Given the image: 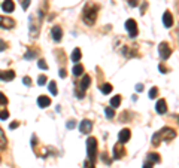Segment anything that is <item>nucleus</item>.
I'll use <instances>...</instances> for the list:
<instances>
[{
	"mask_svg": "<svg viewBox=\"0 0 179 168\" xmlns=\"http://www.w3.org/2000/svg\"><path fill=\"white\" fill-rule=\"evenodd\" d=\"M176 137V131L173 128L164 127L163 129H160L158 133H155L154 137H152V144L154 146H160L161 141H170Z\"/></svg>",
	"mask_w": 179,
	"mask_h": 168,
	"instance_id": "1",
	"label": "nucleus"
},
{
	"mask_svg": "<svg viewBox=\"0 0 179 168\" xmlns=\"http://www.w3.org/2000/svg\"><path fill=\"white\" fill-rule=\"evenodd\" d=\"M97 12H99V6H96V5H87L85 9H84V12H82L84 22L88 24V26H93V24L96 22Z\"/></svg>",
	"mask_w": 179,
	"mask_h": 168,
	"instance_id": "2",
	"label": "nucleus"
},
{
	"mask_svg": "<svg viewBox=\"0 0 179 168\" xmlns=\"http://www.w3.org/2000/svg\"><path fill=\"white\" fill-rule=\"evenodd\" d=\"M87 153H88V161L94 162L97 156V140L94 137H90L87 140Z\"/></svg>",
	"mask_w": 179,
	"mask_h": 168,
	"instance_id": "3",
	"label": "nucleus"
},
{
	"mask_svg": "<svg viewBox=\"0 0 179 168\" xmlns=\"http://www.w3.org/2000/svg\"><path fill=\"white\" fill-rule=\"evenodd\" d=\"M90 83H91V77H90L88 74H87V76H84L82 82L79 83V91H76V94H78V97H79V98H82V97H84L85 91H87V89H88V86H90Z\"/></svg>",
	"mask_w": 179,
	"mask_h": 168,
	"instance_id": "4",
	"label": "nucleus"
},
{
	"mask_svg": "<svg viewBox=\"0 0 179 168\" xmlns=\"http://www.w3.org/2000/svg\"><path fill=\"white\" fill-rule=\"evenodd\" d=\"M158 49H160V57H161V60H167V58L172 55V49L169 46V43H166V42L160 43Z\"/></svg>",
	"mask_w": 179,
	"mask_h": 168,
	"instance_id": "5",
	"label": "nucleus"
},
{
	"mask_svg": "<svg viewBox=\"0 0 179 168\" xmlns=\"http://www.w3.org/2000/svg\"><path fill=\"white\" fill-rule=\"evenodd\" d=\"M125 28H127V31L130 34V37H136V36H138V24H136L134 20L127 21V22H125Z\"/></svg>",
	"mask_w": 179,
	"mask_h": 168,
	"instance_id": "6",
	"label": "nucleus"
},
{
	"mask_svg": "<svg viewBox=\"0 0 179 168\" xmlns=\"http://www.w3.org/2000/svg\"><path fill=\"white\" fill-rule=\"evenodd\" d=\"M124 155H125V149L121 143H118V144L114 146V158H115V159H121Z\"/></svg>",
	"mask_w": 179,
	"mask_h": 168,
	"instance_id": "7",
	"label": "nucleus"
},
{
	"mask_svg": "<svg viewBox=\"0 0 179 168\" xmlns=\"http://www.w3.org/2000/svg\"><path fill=\"white\" fill-rule=\"evenodd\" d=\"M91 128H93V122L88 121V119H84V121L79 124V131H81L82 134H88L90 131H91Z\"/></svg>",
	"mask_w": 179,
	"mask_h": 168,
	"instance_id": "8",
	"label": "nucleus"
},
{
	"mask_svg": "<svg viewBox=\"0 0 179 168\" xmlns=\"http://www.w3.org/2000/svg\"><path fill=\"white\" fill-rule=\"evenodd\" d=\"M130 129H121L119 131V134H118V143H127V141L130 140Z\"/></svg>",
	"mask_w": 179,
	"mask_h": 168,
	"instance_id": "9",
	"label": "nucleus"
},
{
	"mask_svg": "<svg viewBox=\"0 0 179 168\" xmlns=\"http://www.w3.org/2000/svg\"><path fill=\"white\" fill-rule=\"evenodd\" d=\"M15 26V21L7 16H0V27L3 28H12Z\"/></svg>",
	"mask_w": 179,
	"mask_h": 168,
	"instance_id": "10",
	"label": "nucleus"
},
{
	"mask_svg": "<svg viewBox=\"0 0 179 168\" xmlns=\"http://www.w3.org/2000/svg\"><path fill=\"white\" fill-rule=\"evenodd\" d=\"M51 34H52V39H54L55 42H60L63 37V30L61 27H58V26H54L52 27V30H51Z\"/></svg>",
	"mask_w": 179,
	"mask_h": 168,
	"instance_id": "11",
	"label": "nucleus"
},
{
	"mask_svg": "<svg viewBox=\"0 0 179 168\" xmlns=\"http://www.w3.org/2000/svg\"><path fill=\"white\" fill-rule=\"evenodd\" d=\"M14 77H15V73L12 72V70H6V72L0 70V79H2V81L9 82V81H12Z\"/></svg>",
	"mask_w": 179,
	"mask_h": 168,
	"instance_id": "12",
	"label": "nucleus"
},
{
	"mask_svg": "<svg viewBox=\"0 0 179 168\" xmlns=\"http://www.w3.org/2000/svg\"><path fill=\"white\" fill-rule=\"evenodd\" d=\"M163 22H164V27L167 28H170L173 26V16L169 11H166L164 15H163Z\"/></svg>",
	"mask_w": 179,
	"mask_h": 168,
	"instance_id": "13",
	"label": "nucleus"
},
{
	"mask_svg": "<svg viewBox=\"0 0 179 168\" xmlns=\"http://www.w3.org/2000/svg\"><path fill=\"white\" fill-rule=\"evenodd\" d=\"M155 109H157V112L161 114H164L166 112H167V103H166V100H158L157 101V106H155Z\"/></svg>",
	"mask_w": 179,
	"mask_h": 168,
	"instance_id": "14",
	"label": "nucleus"
},
{
	"mask_svg": "<svg viewBox=\"0 0 179 168\" xmlns=\"http://www.w3.org/2000/svg\"><path fill=\"white\" fill-rule=\"evenodd\" d=\"M37 104H39L42 109L48 107V106H51V98L46 97V95H41V97L37 98Z\"/></svg>",
	"mask_w": 179,
	"mask_h": 168,
	"instance_id": "15",
	"label": "nucleus"
},
{
	"mask_svg": "<svg viewBox=\"0 0 179 168\" xmlns=\"http://www.w3.org/2000/svg\"><path fill=\"white\" fill-rule=\"evenodd\" d=\"M2 9H3L5 12H12V11L15 9L14 2H12V0H5L3 5H2Z\"/></svg>",
	"mask_w": 179,
	"mask_h": 168,
	"instance_id": "16",
	"label": "nucleus"
},
{
	"mask_svg": "<svg viewBox=\"0 0 179 168\" xmlns=\"http://www.w3.org/2000/svg\"><path fill=\"white\" fill-rule=\"evenodd\" d=\"M81 57H82V52H81V49H79V48H76L75 51L72 52V61L78 64V61L81 60Z\"/></svg>",
	"mask_w": 179,
	"mask_h": 168,
	"instance_id": "17",
	"label": "nucleus"
},
{
	"mask_svg": "<svg viewBox=\"0 0 179 168\" xmlns=\"http://www.w3.org/2000/svg\"><path fill=\"white\" fill-rule=\"evenodd\" d=\"M6 143H7L6 135H5V133H3V129L0 128V149H5V147H6Z\"/></svg>",
	"mask_w": 179,
	"mask_h": 168,
	"instance_id": "18",
	"label": "nucleus"
},
{
	"mask_svg": "<svg viewBox=\"0 0 179 168\" xmlns=\"http://www.w3.org/2000/svg\"><path fill=\"white\" fill-rule=\"evenodd\" d=\"M121 104V95H115L114 98H110V106L115 109V107H118Z\"/></svg>",
	"mask_w": 179,
	"mask_h": 168,
	"instance_id": "19",
	"label": "nucleus"
},
{
	"mask_svg": "<svg viewBox=\"0 0 179 168\" xmlns=\"http://www.w3.org/2000/svg\"><path fill=\"white\" fill-rule=\"evenodd\" d=\"M100 89H102L103 94H110V91H112V85H110V83H103V85L100 86Z\"/></svg>",
	"mask_w": 179,
	"mask_h": 168,
	"instance_id": "20",
	"label": "nucleus"
},
{
	"mask_svg": "<svg viewBox=\"0 0 179 168\" xmlns=\"http://www.w3.org/2000/svg\"><path fill=\"white\" fill-rule=\"evenodd\" d=\"M148 159L151 162H160L161 161V156H160L158 153H149L148 155Z\"/></svg>",
	"mask_w": 179,
	"mask_h": 168,
	"instance_id": "21",
	"label": "nucleus"
},
{
	"mask_svg": "<svg viewBox=\"0 0 179 168\" xmlns=\"http://www.w3.org/2000/svg\"><path fill=\"white\" fill-rule=\"evenodd\" d=\"M82 73H84V67L81 64H76L75 67H73V74H75V76H81Z\"/></svg>",
	"mask_w": 179,
	"mask_h": 168,
	"instance_id": "22",
	"label": "nucleus"
},
{
	"mask_svg": "<svg viewBox=\"0 0 179 168\" xmlns=\"http://www.w3.org/2000/svg\"><path fill=\"white\" fill-rule=\"evenodd\" d=\"M48 88H49V92H51V94L57 95V92H58V89H57V83H55L54 81H52V82H49Z\"/></svg>",
	"mask_w": 179,
	"mask_h": 168,
	"instance_id": "23",
	"label": "nucleus"
},
{
	"mask_svg": "<svg viewBox=\"0 0 179 168\" xmlns=\"http://www.w3.org/2000/svg\"><path fill=\"white\" fill-rule=\"evenodd\" d=\"M104 113H106V116H108L109 119H112V118H114V114H115V110H114L112 107H106V109H104Z\"/></svg>",
	"mask_w": 179,
	"mask_h": 168,
	"instance_id": "24",
	"label": "nucleus"
},
{
	"mask_svg": "<svg viewBox=\"0 0 179 168\" xmlns=\"http://www.w3.org/2000/svg\"><path fill=\"white\" fill-rule=\"evenodd\" d=\"M157 94H158V88H157V86L151 88V91H149V98H155Z\"/></svg>",
	"mask_w": 179,
	"mask_h": 168,
	"instance_id": "25",
	"label": "nucleus"
},
{
	"mask_svg": "<svg viewBox=\"0 0 179 168\" xmlns=\"http://www.w3.org/2000/svg\"><path fill=\"white\" fill-rule=\"evenodd\" d=\"M7 118H9V112H7L6 109L2 110V112H0V119H2V121H6Z\"/></svg>",
	"mask_w": 179,
	"mask_h": 168,
	"instance_id": "26",
	"label": "nucleus"
},
{
	"mask_svg": "<svg viewBox=\"0 0 179 168\" xmlns=\"http://www.w3.org/2000/svg\"><path fill=\"white\" fill-rule=\"evenodd\" d=\"M37 83H39V85H45V83H46V76H43V74H41V76H39V77H37Z\"/></svg>",
	"mask_w": 179,
	"mask_h": 168,
	"instance_id": "27",
	"label": "nucleus"
},
{
	"mask_svg": "<svg viewBox=\"0 0 179 168\" xmlns=\"http://www.w3.org/2000/svg\"><path fill=\"white\" fill-rule=\"evenodd\" d=\"M36 55H37L36 54V51H28L27 54L24 55V58H26V60H28V58H35Z\"/></svg>",
	"mask_w": 179,
	"mask_h": 168,
	"instance_id": "28",
	"label": "nucleus"
},
{
	"mask_svg": "<svg viewBox=\"0 0 179 168\" xmlns=\"http://www.w3.org/2000/svg\"><path fill=\"white\" fill-rule=\"evenodd\" d=\"M37 66H39L41 68H43V70H46V68H48V64L45 63V60H39V63H37Z\"/></svg>",
	"mask_w": 179,
	"mask_h": 168,
	"instance_id": "29",
	"label": "nucleus"
},
{
	"mask_svg": "<svg viewBox=\"0 0 179 168\" xmlns=\"http://www.w3.org/2000/svg\"><path fill=\"white\" fill-rule=\"evenodd\" d=\"M0 104H7V98L5 97V94L0 92Z\"/></svg>",
	"mask_w": 179,
	"mask_h": 168,
	"instance_id": "30",
	"label": "nucleus"
},
{
	"mask_svg": "<svg viewBox=\"0 0 179 168\" xmlns=\"http://www.w3.org/2000/svg\"><path fill=\"white\" fill-rule=\"evenodd\" d=\"M22 82H24V85H27V86H30V85H31V79H30L28 76H26V77L22 79Z\"/></svg>",
	"mask_w": 179,
	"mask_h": 168,
	"instance_id": "31",
	"label": "nucleus"
},
{
	"mask_svg": "<svg viewBox=\"0 0 179 168\" xmlns=\"http://www.w3.org/2000/svg\"><path fill=\"white\" fill-rule=\"evenodd\" d=\"M75 127H76V122L75 121H69V122H67V128H69V129H73Z\"/></svg>",
	"mask_w": 179,
	"mask_h": 168,
	"instance_id": "32",
	"label": "nucleus"
},
{
	"mask_svg": "<svg viewBox=\"0 0 179 168\" xmlns=\"http://www.w3.org/2000/svg\"><path fill=\"white\" fill-rule=\"evenodd\" d=\"M84 168H94V165H93V162L85 161V162H84Z\"/></svg>",
	"mask_w": 179,
	"mask_h": 168,
	"instance_id": "33",
	"label": "nucleus"
},
{
	"mask_svg": "<svg viewBox=\"0 0 179 168\" xmlns=\"http://www.w3.org/2000/svg\"><path fill=\"white\" fill-rule=\"evenodd\" d=\"M5 49H6V43L0 39V52H2V51H5Z\"/></svg>",
	"mask_w": 179,
	"mask_h": 168,
	"instance_id": "34",
	"label": "nucleus"
},
{
	"mask_svg": "<svg viewBox=\"0 0 179 168\" xmlns=\"http://www.w3.org/2000/svg\"><path fill=\"white\" fill-rule=\"evenodd\" d=\"M30 5V0H22V9H27Z\"/></svg>",
	"mask_w": 179,
	"mask_h": 168,
	"instance_id": "35",
	"label": "nucleus"
},
{
	"mask_svg": "<svg viewBox=\"0 0 179 168\" xmlns=\"http://www.w3.org/2000/svg\"><path fill=\"white\" fill-rule=\"evenodd\" d=\"M158 68H160V72H163V73H166V72H167V68H166L164 64H160Z\"/></svg>",
	"mask_w": 179,
	"mask_h": 168,
	"instance_id": "36",
	"label": "nucleus"
},
{
	"mask_svg": "<svg viewBox=\"0 0 179 168\" xmlns=\"http://www.w3.org/2000/svg\"><path fill=\"white\" fill-rule=\"evenodd\" d=\"M143 168H152V162H151V161L145 162V164H143Z\"/></svg>",
	"mask_w": 179,
	"mask_h": 168,
	"instance_id": "37",
	"label": "nucleus"
},
{
	"mask_svg": "<svg viewBox=\"0 0 179 168\" xmlns=\"http://www.w3.org/2000/svg\"><path fill=\"white\" fill-rule=\"evenodd\" d=\"M17 127H18V122H12V124L9 125V128H11V129H15Z\"/></svg>",
	"mask_w": 179,
	"mask_h": 168,
	"instance_id": "38",
	"label": "nucleus"
},
{
	"mask_svg": "<svg viewBox=\"0 0 179 168\" xmlns=\"http://www.w3.org/2000/svg\"><path fill=\"white\" fill-rule=\"evenodd\" d=\"M128 3H130V6H138V0H130V2H128Z\"/></svg>",
	"mask_w": 179,
	"mask_h": 168,
	"instance_id": "39",
	"label": "nucleus"
},
{
	"mask_svg": "<svg viewBox=\"0 0 179 168\" xmlns=\"http://www.w3.org/2000/svg\"><path fill=\"white\" fill-rule=\"evenodd\" d=\"M60 77H66V70H64V68L60 70Z\"/></svg>",
	"mask_w": 179,
	"mask_h": 168,
	"instance_id": "40",
	"label": "nucleus"
},
{
	"mask_svg": "<svg viewBox=\"0 0 179 168\" xmlns=\"http://www.w3.org/2000/svg\"><path fill=\"white\" fill-rule=\"evenodd\" d=\"M136 91H139V92H140V91H143V86H142L140 83H139V85H136Z\"/></svg>",
	"mask_w": 179,
	"mask_h": 168,
	"instance_id": "41",
	"label": "nucleus"
}]
</instances>
